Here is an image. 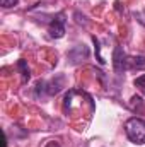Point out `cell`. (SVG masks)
Masks as SVG:
<instances>
[{
	"label": "cell",
	"mask_w": 145,
	"mask_h": 147,
	"mask_svg": "<svg viewBox=\"0 0 145 147\" xmlns=\"http://www.w3.org/2000/svg\"><path fill=\"white\" fill-rule=\"evenodd\" d=\"M67 57H68L72 65H77V63H80V62L89 58V48L85 45H77V46H73L72 50L67 53Z\"/></svg>",
	"instance_id": "cell-5"
},
{
	"label": "cell",
	"mask_w": 145,
	"mask_h": 147,
	"mask_svg": "<svg viewBox=\"0 0 145 147\" xmlns=\"http://www.w3.org/2000/svg\"><path fill=\"white\" fill-rule=\"evenodd\" d=\"M48 31H50V36L51 38H56V39L63 38V34H65V19H63V14H62V12L56 14V16L51 19Z\"/></svg>",
	"instance_id": "cell-4"
},
{
	"label": "cell",
	"mask_w": 145,
	"mask_h": 147,
	"mask_svg": "<svg viewBox=\"0 0 145 147\" xmlns=\"http://www.w3.org/2000/svg\"><path fill=\"white\" fill-rule=\"evenodd\" d=\"M125 132H126V137L133 144H138V146L145 144V120L144 118H137V116L130 118L125 123Z\"/></svg>",
	"instance_id": "cell-1"
},
{
	"label": "cell",
	"mask_w": 145,
	"mask_h": 147,
	"mask_svg": "<svg viewBox=\"0 0 145 147\" xmlns=\"http://www.w3.org/2000/svg\"><path fill=\"white\" fill-rule=\"evenodd\" d=\"M17 67H19V70H21V75H22V82L26 84V82L31 79V72H29L28 62H26V60H19V62H17Z\"/></svg>",
	"instance_id": "cell-7"
},
{
	"label": "cell",
	"mask_w": 145,
	"mask_h": 147,
	"mask_svg": "<svg viewBox=\"0 0 145 147\" xmlns=\"http://www.w3.org/2000/svg\"><path fill=\"white\" fill-rule=\"evenodd\" d=\"M128 69L144 70L145 69V57H128Z\"/></svg>",
	"instance_id": "cell-6"
},
{
	"label": "cell",
	"mask_w": 145,
	"mask_h": 147,
	"mask_svg": "<svg viewBox=\"0 0 145 147\" xmlns=\"http://www.w3.org/2000/svg\"><path fill=\"white\" fill-rule=\"evenodd\" d=\"M135 87H138V89H140V92L145 94V74L135 79Z\"/></svg>",
	"instance_id": "cell-8"
},
{
	"label": "cell",
	"mask_w": 145,
	"mask_h": 147,
	"mask_svg": "<svg viewBox=\"0 0 145 147\" xmlns=\"http://www.w3.org/2000/svg\"><path fill=\"white\" fill-rule=\"evenodd\" d=\"M17 2H19V0H0V3H2V7H3V9L15 7V5H17Z\"/></svg>",
	"instance_id": "cell-10"
},
{
	"label": "cell",
	"mask_w": 145,
	"mask_h": 147,
	"mask_svg": "<svg viewBox=\"0 0 145 147\" xmlns=\"http://www.w3.org/2000/svg\"><path fill=\"white\" fill-rule=\"evenodd\" d=\"M63 82H65V77L63 75H58L56 79H53L51 82H38V89H36V96L39 94V91H46L48 96H55L62 91L63 87Z\"/></svg>",
	"instance_id": "cell-2"
},
{
	"label": "cell",
	"mask_w": 145,
	"mask_h": 147,
	"mask_svg": "<svg viewBox=\"0 0 145 147\" xmlns=\"http://www.w3.org/2000/svg\"><path fill=\"white\" fill-rule=\"evenodd\" d=\"M92 41H94V45H96V53H97V62L99 63H104V58L101 57V46H99V41H97V38L92 36Z\"/></svg>",
	"instance_id": "cell-9"
},
{
	"label": "cell",
	"mask_w": 145,
	"mask_h": 147,
	"mask_svg": "<svg viewBox=\"0 0 145 147\" xmlns=\"http://www.w3.org/2000/svg\"><path fill=\"white\" fill-rule=\"evenodd\" d=\"M113 67H114L116 74H121L128 69V57H126L123 46L114 48V51H113Z\"/></svg>",
	"instance_id": "cell-3"
},
{
	"label": "cell",
	"mask_w": 145,
	"mask_h": 147,
	"mask_svg": "<svg viewBox=\"0 0 145 147\" xmlns=\"http://www.w3.org/2000/svg\"><path fill=\"white\" fill-rule=\"evenodd\" d=\"M46 147H62L58 142H55V140H50L48 144H46Z\"/></svg>",
	"instance_id": "cell-11"
}]
</instances>
